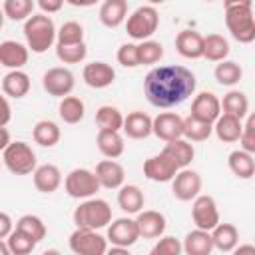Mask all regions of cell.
I'll return each instance as SVG.
<instances>
[{
    "label": "cell",
    "mask_w": 255,
    "mask_h": 255,
    "mask_svg": "<svg viewBox=\"0 0 255 255\" xmlns=\"http://www.w3.org/2000/svg\"><path fill=\"white\" fill-rule=\"evenodd\" d=\"M195 74L185 66H157L147 72L143 92L151 106L173 108L183 104L195 92Z\"/></svg>",
    "instance_id": "obj_1"
},
{
    "label": "cell",
    "mask_w": 255,
    "mask_h": 255,
    "mask_svg": "<svg viewBox=\"0 0 255 255\" xmlns=\"http://www.w3.org/2000/svg\"><path fill=\"white\" fill-rule=\"evenodd\" d=\"M24 38L28 50H32L34 54L48 52L56 42L54 20L46 14H32L24 20Z\"/></svg>",
    "instance_id": "obj_2"
},
{
    "label": "cell",
    "mask_w": 255,
    "mask_h": 255,
    "mask_svg": "<svg viewBox=\"0 0 255 255\" xmlns=\"http://www.w3.org/2000/svg\"><path fill=\"white\" fill-rule=\"evenodd\" d=\"M72 217H74L76 227L102 229V227H108V223L112 221V207L106 199L88 197L74 209Z\"/></svg>",
    "instance_id": "obj_3"
},
{
    "label": "cell",
    "mask_w": 255,
    "mask_h": 255,
    "mask_svg": "<svg viewBox=\"0 0 255 255\" xmlns=\"http://www.w3.org/2000/svg\"><path fill=\"white\" fill-rule=\"evenodd\" d=\"M225 26L233 40L239 44H251L255 40V18L251 4H237L225 8Z\"/></svg>",
    "instance_id": "obj_4"
},
{
    "label": "cell",
    "mask_w": 255,
    "mask_h": 255,
    "mask_svg": "<svg viewBox=\"0 0 255 255\" xmlns=\"http://www.w3.org/2000/svg\"><path fill=\"white\" fill-rule=\"evenodd\" d=\"M2 161L14 175H28L38 165L36 153L26 141H10L2 151Z\"/></svg>",
    "instance_id": "obj_5"
},
{
    "label": "cell",
    "mask_w": 255,
    "mask_h": 255,
    "mask_svg": "<svg viewBox=\"0 0 255 255\" xmlns=\"http://www.w3.org/2000/svg\"><path fill=\"white\" fill-rule=\"evenodd\" d=\"M159 26V14L155 6H139L126 18V32L133 40H149Z\"/></svg>",
    "instance_id": "obj_6"
},
{
    "label": "cell",
    "mask_w": 255,
    "mask_h": 255,
    "mask_svg": "<svg viewBox=\"0 0 255 255\" xmlns=\"http://www.w3.org/2000/svg\"><path fill=\"white\" fill-rule=\"evenodd\" d=\"M64 189L74 199H88L100 191V181L94 171H90L86 167H76L66 175Z\"/></svg>",
    "instance_id": "obj_7"
},
{
    "label": "cell",
    "mask_w": 255,
    "mask_h": 255,
    "mask_svg": "<svg viewBox=\"0 0 255 255\" xmlns=\"http://www.w3.org/2000/svg\"><path fill=\"white\" fill-rule=\"evenodd\" d=\"M68 245L76 255H104L108 251V239L98 233V229L76 227L70 235Z\"/></svg>",
    "instance_id": "obj_8"
},
{
    "label": "cell",
    "mask_w": 255,
    "mask_h": 255,
    "mask_svg": "<svg viewBox=\"0 0 255 255\" xmlns=\"http://www.w3.org/2000/svg\"><path fill=\"white\" fill-rule=\"evenodd\" d=\"M76 86V78L74 74L68 70V68H62V66H56V68H50L44 72L42 76V88L54 96V98H64V96H70L72 90Z\"/></svg>",
    "instance_id": "obj_9"
},
{
    "label": "cell",
    "mask_w": 255,
    "mask_h": 255,
    "mask_svg": "<svg viewBox=\"0 0 255 255\" xmlns=\"http://www.w3.org/2000/svg\"><path fill=\"white\" fill-rule=\"evenodd\" d=\"M201 191V175L189 167L177 169L171 179V193L179 201H193Z\"/></svg>",
    "instance_id": "obj_10"
},
{
    "label": "cell",
    "mask_w": 255,
    "mask_h": 255,
    "mask_svg": "<svg viewBox=\"0 0 255 255\" xmlns=\"http://www.w3.org/2000/svg\"><path fill=\"white\" fill-rule=\"evenodd\" d=\"M191 219H193L197 229L211 231L221 221L215 199L211 195H197L193 199V205H191Z\"/></svg>",
    "instance_id": "obj_11"
},
{
    "label": "cell",
    "mask_w": 255,
    "mask_h": 255,
    "mask_svg": "<svg viewBox=\"0 0 255 255\" xmlns=\"http://www.w3.org/2000/svg\"><path fill=\"white\" fill-rule=\"evenodd\" d=\"M151 133L163 141L183 137V118L175 112H159L151 118Z\"/></svg>",
    "instance_id": "obj_12"
},
{
    "label": "cell",
    "mask_w": 255,
    "mask_h": 255,
    "mask_svg": "<svg viewBox=\"0 0 255 255\" xmlns=\"http://www.w3.org/2000/svg\"><path fill=\"white\" fill-rule=\"evenodd\" d=\"M139 239V231L135 225V219L131 217H120L108 223V241L118 247H131Z\"/></svg>",
    "instance_id": "obj_13"
},
{
    "label": "cell",
    "mask_w": 255,
    "mask_h": 255,
    "mask_svg": "<svg viewBox=\"0 0 255 255\" xmlns=\"http://www.w3.org/2000/svg\"><path fill=\"white\" fill-rule=\"evenodd\" d=\"M177 165L165 155V153H157V155H151L143 161V175L149 179V181H157V183H167L173 179V175L177 173Z\"/></svg>",
    "instance_id": "obj_14"
},
{
    "label": "cell",
    "mask_w": 255,
    "mask_h": 255,
    "mask_svg": "<svg viewBox=\"0 0 255 255\" xmlns=\"http://www.w3.org/2000/svg\"><path fill=\"white\" fill-rule=\"evenodd\" d=\"M135 225L139 231V237L143 239H157L165 233L167 221L165 215L155 209H141L135 213Z\"/></svg>",
    "instance_id": "obj_15"
},
{
    "label": "cell",
    "mask_w": 255,
    "mask_h": 255,
    "mask_svg": "<svg viewBox=\"0 0 255 255\" xmlns=\"http://www.w3.org/2000/svg\"><path fill=\"white\" fill-rule=\"evenodd\" d=\"M82 78H84V82H86L90 88H94V90H104V88H108V86L114 84V80H116V70H114L110 64H106V62H90V64L84 66Z\"/></svg>",
    "instance_id": "obj_16"
},
{
    "label": "cell",
    "mask_w": 255,
    "mask_h": 255,
    "mask_svg": "<svg viewBox=\"0 0 255 255\" xmlns=\"http://www.w3.org/2000/svg\"><path fill=\"white\" fill-rule=\"evenodd\" d=\"M94 173L100 181V187H106V189H120L126 181V169L116 159H108V157L102 159L96 165Z\"/></svg>",
    "instance_id": "obj_17"
},
{
    "label": "cell",
    "mask_w": 255,
    "mask_h": 255,
    "mask_svg": "<svg viewBox=\"0 0 255 255\" xmlns=\"http://www.w3.org/2000/svg\"><path fill=\"white\" fill-rule=\"evenodd\" d=\"M219 114H221V104H219V98L213 92H199L193 98V102H191V114L189 116L213 124Z\"/></svg>",
    "instance_id": "obj_18"
},
{
    "label": "cell",
    "mask_w": 255,
    "mask_h": 255,
    "mask_svg": "<svg viewBox=\"0 0 255 255\" xmlns=\"http://www.w3.org/2000/svg\"><path fill=\"white\" fill-rule=\"evenodd\" d=\"M30 50L28 46L16 42V40H4L0 42V64L10 70H22L28 64Z\"/></svg>",
    "instance_id": "obj_19"
},
{
    "label": "cell",
    "mask_w": 255,
    "mask_h": 255,
    "mask_svg": "<svg viewBox=\"0 0 255 255\" xmlns=\"http://www.w3.org/2000/svg\"><path fill=\"white\" fill-rule=\"evenodd\" d=\"M32 179L40 193H54L62 185V171L54 163H42L32 171Z\"/></svg>",
    "instance_id": "obj_20"
},
{
    "label": "cell",
    "mask_w": 255,
    "mask_h": 255,
    "mask_svg": "<svg viewBox=\"0 0 255 255\" xmlns=\"http://www.w3.org/2000/svg\"><path fill=\"white\" fill-rule=\"evenodd\" d=\"M175 50L187 60H197L203 56V36L195 30H181L175 36Z\"/></svg>",
    "instance_id": "obj_21"
},
{
    "label": "cell",
    "mask_w": 255,
    "mask_h": 255,
    "mask_svg": "<svg viewBox=\"0 0 255 255\" xmlns=\"http://www.w3.org/2000/svg\"><path fill=\"white\" fill-rule=\"evenodd\" d=\"M161 153H165L179 169L181 167H187L193 157H195V149H193V143L185 137H177V139H171V141H165Z\"/></svg>",
    "instance_id": "obj_22"
},
{
    "label": "cell",
    "mask_w": 255,
    "mask_h": 255,
    "mask_svg": "<svg viewBox=\"0 0 255 255\" xmlns=\"http://www.w3.org/2000/svg\"><path fill=\"white\" fill-rule=\"evenodd\" d=\"M241 128H243V120L229 116V114H223V112L213 122V133L223 143H235L241 135Z\"/></svg>",
    "instance_id": "obj_23"
},
{
    "label": "cell",
    "mask_w": 255,
    "mask_h": 255,
    "mask_svg": "<svg viewBox=\"0 0 255 255\" xmlns=\"http://www.w3.org/2000/svg\"><path fill=\"white\" fill-rule=\"evenodd\" d=\"M122 129L129 139H145L151 135V118L145 112H131L124 118Z\"/></svg>",
    "instance_id": "obj_24"
},
{
    "label": "cell",
    "mask_w": 255,
    "mask_h": 255,
    "mask_svg": "<svg viewBox=\"0 0 255 255\" xmlns=\"http://www.w3.org/2000/svg\"><path fill=\"white\" fill-rule=\"evenodd\" d=\"M96 143H98L100 153L104 157H108V159H118L126 149L124 137L116 129H100L98 137H96Z\"/></svg>",
    "instance_id": "obj_25"
},
{
    "label": "cell",
    "mask_w": 255,
    "mask_h": 255,
    "mask_svg": "<svg viewBox=\"0 0 255 255\" xmlns=\"http://www.w3.org/2000/svg\"><path fill=\"white\" fill-rule=\"evenodd\" d=\"M211 241H213V249L217 251H223V253H229L237 247V241H239V231L233 223H217L211 231Z\"/></svg>",
    "instance_id": "obj_26"
},
{
    "label": "cell",
    "mask_w": 255,
    "mask_h": 255,
    "mask_svg": "<svg viewBox=\"0 0 255 255\" xmlns=\"http://www.w3.org/2000/svg\"><path fill=\"white\" fill-rule=\"evenodd\" d=\"M128 18V0H104L100 6V22L106 28H118Z\"/></svg>",
    "instance_id": "obj_27"
},
{
    "label": "cell",
    "mask_w": 255,
    "mask_h": 255,
    "mask_svg": "<svg viewBox=\"0 0 255 255\" xmlns=\"http://www.w3.org/2000/svg\"><path fill=\"white\" fill-rule=\"evenodd\" d=\"M2 92L8 98L20 100L30 92V76L22 70H10L2 78Z\"/></svg>",
    "instance_id": "obj_28"
},
{
    "label": "cell",
    "mask_w": 255,
    "mask_h": 255,
    "mask_svg": "<svg viewBox=\"0 0 255 255\" xmlns=\"http://www.w3.org/2000/svg\"><path fill=\"white\" fill-rule=\"evenodd\" d=\"M227 165L231 169V173L239 179H251L255 175V159L253 153L245 151V149H235L229 153L227 157Z\"/></svg>",
    "instance_id": "obj_29"
},
{
    "label": "cell",
    "mask_w": 255,
    "mask_h": 255,
    "mask_svg": "<svg viewBox=\"0 0 255 255\" xmlns=\"http://www.w3.org/2000/svg\"><path fill=\"white\" fill-rule=\"evenodd\" d=\"M181 247L187 255H209L213 251V241H211L209 231L195 227L193 231H189L185 235Z\"/></svg>",
    "instance_id": "obj_30"
},
{
    "label": "cell",
    "mask_w": 255,
    "mask_h": 255,
    "mask_svg": "<svg viewBox=\"0 0 255 255\" xmlns=\"http://www.w3.org/2000/svg\"><path fill=\"white\" fill-rule=\"evenodd\" d=\"M143 203H145V197H143V191L137 187V185H122L120 191H118V205L124 213L128 215H135L137 211L143 209Z\"/></svg>",
    "instance_id": "obj_31"
},
{
    "label": "cell",
    "mask_w": 255,
    "mask_h": 255,
    "mask_svg": "<svg viewBox=\"0 0 255 255\" xmlns=\"http://www.w3.org/2000/svg\"><path fill=\"white\" fill-rule=\"evenodd\" d=\"M32 137L42 147H54L60 141L62 131H60V126L56 122H52V120H40V122H36L34 129H32Z\"/></svg>",
    "instance_id": "obj_32"
},
{
    "label": "cell",
    "mask_w": 255,
    "mask_h": 255,
    "mask_svg": "<svg viewBox=\"0 0 255 255\" xmlns=\"http://www.w3.org/2000/svg\"><path fill=\"white\" fill-rule=\"evenodd\" d=\"M231 48H229V42L221 36V34H207L203 36V56L205 60L209 62H221L229 56Z\"/></svg>",
    "instance_id": "obj_33"
},
{
    "label": "cell",
    "mask_w": 255,
    "mask_h": 255,
    "mask_svg": "<svg viewBox=\"0 0 255 255\" xmlns=\"http://www.w3.org/2000/svg\"><path fill=\"white\" fill-rule=\"evenodd\" d=\"M58 114H60L64 124L74 126V124H80L84 120L86 106H84V102L78 96H64L60 106H58Z\"/></svg>",
    "instance_id": "obj_34"
},
{
    "label": "cell",
    "mask_w": 255,
    "mask_h": 255,
    "mask_svg": "<svg viewBox=\"0 0 255 255\" xmlns=\"http://www.w3.org/2000/svg\"><path fill=\"white\" fill-rule=\"evenodd\" d=\"M221 104V110L223 114H229V116H235L239 120H243L247 114H249V100L243 92L239 90H231L223 96V100H219Z\"/></svg>",
    "instance_id": "obj_35"
},
{
    "label": "cell",
    "mask_w": 255,
    "mask_h": 255,
    "mask_svg": "<svg viewBox=\"0 0 255 255\" xmlns=\"http://www.w3.org/2000/svg\"><path fill=\"white\" fill-rule=\"evenodd\" d=\"M213 133V124L203 122L199 118L187 116L183 118V137L189 141H205Z\"/></svg>",
    "instance_id": "obj_36"
},
{
    "label": "cell",
    "mask_w": 255,
    "mask_h": 255,
    "mask_svg": "<svg viewBox=\"0 0 255 255\" xmlns=\"http://www.w3.org/2000/svg\"><path fill=\"white\" fill-rule=\"evenodd\" d=\"M213 76H215V80H217V84H221V86H235V84H239V80L243 78V70H241V66L237 64V62H233V60H221L217 66H215V72H213Z\"/></svg>",
    "instance_id": "obj_37"
},
{
    "label": "cell",
    "mask_w": 255,
    "mask_h": 255,
    "mask_svg": "<svg viewBox=\"0 0 255 255\" xmlns=\"http://www.w3.org/2000/svg\"><path fill=\"white\" fill-rule=\"evenodd\" d=\"M96 124L100 129H116L120 131L124 126V114L114 106H100L96 112Z\"/></svg>",
    "instance_id": "obj_38"
},
{
    "label": "cell",
    "mask_w": 255,
    "mask_h": 255,
    "mask_svg": "<svg viewBox=\"0 0 255 255\" xmlns=\"http://www.w3.org/2000/svg\"><path fill=\"white\" fill-rule=\"evenodd\" d=\"M56 56L64 64H80L88 56V46H86V42H78V44H56Z\"/></svg>",
    "instance_id": "obj_39"
},
{
    "label": "cell",
    "mask_w": 255,
    "mask_h": 255,
    "mask_svg": "<svg viewBox=\"0 0 255 255\" xmlns=\"http://www.w3.org/2000/svg\"><path fill=\"white\" fill-rule=\"evenodd\" d=\"M16 229L24 231L28 237H32L36 243H40L44 237H46V223L38 217V215H32V213H26L22 215L18 221H16Z\"/></svg>",
    "instance_id": "obj_40"
},
{
    "label": "cell",
    "mask_w": 255,
    "mask_h": 255,
    "mask_svg": "<svg viewBox=\"0 0 255 255\" xmlns=\"http://www.w3.org/2000/svg\"><path fill=\"white\" fill-rule=\"evenodd\" d=\"M34 6H36L34 0H4L2 10H4L6 18L20 22V20H26L34 14Z\"/></svg>",
    "instance_id": "obj_41"
},
{
    "label": "cell",
    "mask_w": 255,
    "mask_h": 255,
    "mask_svg": "<svg viewBox=\"0 0 255 255\" xmlns=\"http://www.w3.org/2000/svg\"><path fill=\"white\" fill-rule=\"evenodd\" d=\"M163 58V46L155 40H141V44H137V60L139 66H153Z\"/></svg>",
    "instance_id": "obj_42"
},
{
    "label": "cell",
    "mask_w": 255,
    "mask_h": 255,
    "mask_svg": "<svg viewBox=\"0 0 255 255\" xmlns=\"http://www.w3.org/2000/svg\"><path fill=\"white\" fill-rule=\"evenodd\" d=\"M6 243H8V247H10V253H14V255H28V253H32L34 251V247H36V241L32 239V237H28L24 231H20V229H12L10 231V235L6 237Z\"/></svg>",
    "instance_id": "obj_43"
},
{
    "label": "cell",
    "mask_w": 255,
    "mask_h": 255,
    "mask_svg": "<svg viewBox=\"0 0 255 255\" xmlns=\"http://www.w3.org/2000/svg\"><path fill=\"white\" fill-rule=\"evenodd\" d=\"M84 42V26L80 22H64L56 30V44H78Z\"/></svg>",
    "instance_id": "obj_44"
},
{
    "label": "cell",
    "mask_w": 255,
    "mask_h": 255,
    "mask_svg": "<svg viewBox=\"0 0 255 255\" xmlns=\"http://www.w3.org/2000/svg\"><path fill=\"white\" fill-rule=\"evenodd\" d=\"M183 251L181 241L171 235H161L157 243L151 247V255H179Z\"/></svg>",
    "instance_id": "obj_45"
},
{
    "label": "cell",
    "mask_w": 255,
    "mask_h": 255,
    "mask_svg": "<svg viewBox=\"0 0 255 255\" xmlns=\"http://www.w3.org/2000/svg\"><path fill=\"white\" fill-rule=\"evenodd\" d=\"M245 118H247V122L243 124L241 135H239L237 141L241 143V149H245L249 153H255V116L247 114Z\"/></svg>",
    "instance_id": "obj_46"
},
{
    "label": "cell",
    "mask_w": 255,
    "mask_h": 255,
    "mask_svg": "<svg viewBox=\"0 0 255 255\" xmlns=\"http://www.w3.org/2000/svg\"><path fill=\"white\" fill-rule=\"evenodd\" d=\"M118 62L124 66V68H137L139 66V60H137V44H122L118 48V54H116Z\"/></svg>",
    "instance_id": "obj_47"
},
{
    "label": "cell",
    "mask_w": 255,
    "mask_h": 255,
    "mask_svg": "<svg viewBox=\"0 0 255 255\" xmlns=\"http://www.w3.org/2000/svg\"><path fill=\"white\" fill-rule=\"evenodd\" d=\"M36 4L44 14H56L62 10L64 0H36Z\"/></svg>",
    "instance_id": "obj_48"
},
{
    "label": "cell",
    "mask_w": 255,
    "mask_h": 255,
    "mask_svg": "<svg viewBox=\"0 0 255 255\" xmlns=\"http://www.w3.org/2000/svg\"><path fill=\"white\" fill-rule=\"evenodd\" d=\"M14 229V221L8 213L0 211V239H6L10 235V231Z\"/></svg>",
    "instance_id": "obj_49"
},
{
    "label": "cell",
    "mask_w": 255,
    "mask_h": 255,
    "mask_svg": "<svg viewBox=\"0 0 255 255\" xmlns=\"http://www.w3.org/2000/svg\"><path fill=\"white\" fill-rule=\"evenodd\" d=\"M12 120V108L6 96H0V126H6Z\"/></svg>",
    "instance_id": "obj_50"
},
{
    "label": "cell",
    "mask_w": 255,
    "mask_h": 255,
    "mask_svg": "<svg viewBox=\"0 0 255 255\" xmlns=\"http://www.w3.org/2000/svg\"><path fill=\"white\" fill-rule=\"evenodd\" d=\"M64 2H68L70 6H76V8H90V6L98 4L100 0H64Z\"/></svg>",
    "instance_id": "obj_51"
},
{
    "label": "cell",
    "mask_w": 255,
    "mask_h": 255,
    "mask_svg": "<svg viewBox=\"0 0 255 255\" xmlns=\"http://www.w3.org/2000/svg\"><path fill=\"white\" fill-rule=\"evenodd\" d=\"M8 143H10V131L6 129V126H0V151H4Z\"/></svg>",
    "instance_id": "obj_52"
},
{
    "label": "cell",
    "mask_w": 255,
    "mask_h": 255,
    "mask_svg": "<svg viewBox=\"0 0 255 255\" xmlns=\"http://www.w3.org/2000/svg\"><path fill=\"white\" fill-rule=\"evenodd\" d=\"M233 251H235V253H245V251L253 253V251H255V247H253V245H239V247H235Z\"/></svg>",
    "instance_id": "obj_53"
},
{
    "label": "cell",
    "mask_w": 255,
    "mask_h": 255,
    "mask_svg": "<svg viewBox=\"0 0 255 255\" xmlns=\"http://www.w3.org/2000/svg\"><path fill=\"white\" fill-rule=\"evenodd\" d=\"M225 8L227 6H237V4H251V0H223Z\"/></svg>",
    "instance_id": "obj_54"
},
{
    "label": "cell",
    "mask_w": 255,
    "mask_h": 255,
    "mask_svg": "<svg viewBox=\"0 0 255 255\" xmlns=\"http://www.w3.org/2000/svg\"><path fill=\"white\" fill-rule=\"evenodd\" d=\"M0 255H10V247H8L6 239H0Z\"/></svg>",
    "instance_id": "obj_55"
},
{
    "label": "cell",
    "mask_w": 255,
    "mask_h": 255,
    "mask_svg": "<svg viewBox=\"0 0 255 255\" xmlns=\"http://www.w3.org/2000/svg\"><path fill=\"white\" fill-rule=\"evenodd\" d=\"M4 20H6V16H4V10L0 8V28L4 26Z\"/></svg>",
    "instance_id": "obj_56"
},
{
    "label": "cell",
    "mask_w": 255,
    "mask_h": 255,
    "mask_svg": "<svg viewBox=\"0 0 255 255\" xmlns=\"http://www.w3.org/2000/svg\"><path fill=\"white\" fill-rule=\"evenodd\" d=\"M149 4H161V2H165V0H147Z\"/></svg>",
    "instance_id": "obj_57"
},
{
    "label": "cell",
    "mask_w": 255,
    "mask_h": 255,
    "mask_svg": "<svg viewBox=\"0 0 255 255\" xmlns=\"http://www.w3.org/2000/svg\"><path fill=\"white\" fill-rule=\"evenodd\" d=\"M205 2H213V0H205Z\"/></svg>",
    "instance_id": "obj_58"
}]
</instances>
